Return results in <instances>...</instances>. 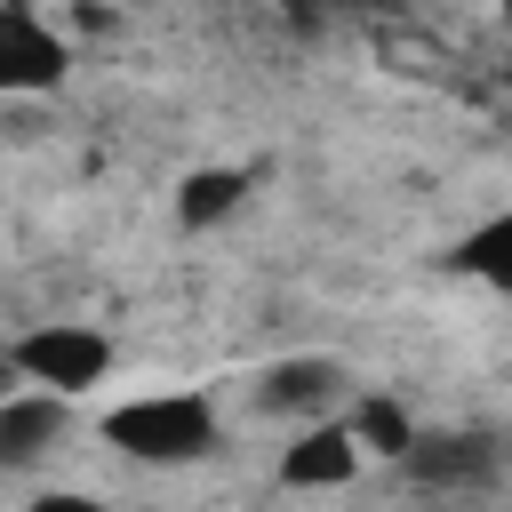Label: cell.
Returning a JSON list of instances; mask_svg holds the SVG:
<instances>
[{"label":"cell","instance_id":"obj_5","mask_svg":"<svg viewBox=\"0 0 512 512\" xmlns=\"http://www.w3.org/2000/svg\"><path fill=\"white\" fill-rule=\"evenodd\" d=\"M64 400L72 392H48V384H24V392L0 400V472H32L40 456L64 448V432H72V408Z\"/></svg>","mask_w":512,"mask_h":512},{"label":"cell","instance_id":"obj_3","mask_svg":"<svg viewBox=\"0 0 512 512\" xmlns=\"http://www.w3.org/2000/svg\"><path fill=\"white\" fill-rule=\"evenodd\" d=\"M64 64H72L64 32H56L32 0H8V8H0V88H8V96H40V88L64 80Z\"/></svg>","mask_w":512,"mask_h":512},{"label":"cell","instance_id":"obj_4","mask_svg":"<svg viewBox=\"0 0 512 512\" xmlns=\"http://www.w3.org/2000/svg\"><path fill=\"white\" fill-rule=\"evenodd\" d=\"M344 360H328V352H296V360H272L264 376H256V408L264 416H296V424H320V416H336V400H344Z\"/></svg>","mask_w":512,"mask_h":512},{"label":"cell","instance_id":"obj_10","mask_svg":"<svg viewBox=\"0 0 512 512\" xmlns=\"http://www.w3.org/2000/svg\"><path fill=\"white\" fill-rule=\"evenodd\" d=\"M352 432L368 440V456H392V464L416 448V424H408V408H400V400H384V392H368V400L352 408Z\"/></svg>","mask_w":512,"mask_h":512},{"label":"cell","instance_id":"obj_9","mask_svg":"<svg viewBox=\"0 0 512 512\" xmlns=\"http://www.w3.org/2000/svg\"><path fill=\"white\" fill-rule=\"evenodd\" d=\"M240 200H248V176H240V168H192L184 192H176V216H184V224H216V216H232Z\"/></svg>","mask_w":512,"mask_h":512},{"label":"cell","instance_id":"obj_2","mask_svg":"<svg viewBox=\"0 0 512 512\" xmlns=\"http://www.w3.org/2000/svg\"><path fill=\"white\" fill-rule=\"evenodd\" d=\"M8 368L24 384H48V392H88L112 376V336H96L80 320H40L8 344Z\"/></svg>","mask_w":512,"mask_h":512},{"label":"cell","instance_id":"obj_12","mask_svg":"<svg viewBox=\"0 0 512 512\" xmlns=\"http://www.w3.org/2000/svg\"><path fill=\"white\" fill-rule=\"evenodd\" d=\"M496 8H504V24H512V0H496Z\"/></svg>","mask_w":512,"mask_h":512},{"label":"cell","instance_id":"obj_6","mask_svg":"<svg viewBox=\"0 0 512 512\" xmlns=\"http://www.w3.org/2000/svg\"><path fill=\"white\" fill-rule=\"evenodd\" d=\"M416 488H440V496H464V488H488L504 448L488 432H416V448L400 456Z\"/></svg>","mask_w":512,"mask_h":512},{"label":"cell","instance_id":"obj_1","mask_svg":"<svg viewBox=\"0 0 512 512\" xmlns=\"http://www.w3.org/2000/svg\"><path fill=\"white\" fill-rule=\"evenodd\" d=\"M104 440L136 464H192L216 448V408L208 392H136L104 416Z\"/></svg>","mask_w":512,"mask_h":512},{"label":"cell","instance_id":"obj_11","mask_svg":"<svg viewBox=\"0 0 512 512\" xmlns=\"http://www.w3.org/2000/svg\"><path fill=\"white\" fill-rule=\"evenodd\" d=\"M336 8H344V0H296V16H304V24H328Z\"/></svg>","mask_w":512,"mask_h":512},{"label":"cell","instance_id":"obj_7","mask_svg":"<svg viewBox=\"0 0 512 512\" xmlns=\"http://www.w3.org/2000/svg\"><path fill=\"white\" fill-rule=\"evenodd\" d=\"M360 456H368V440L352 432V416H320V424H304V432L288 440L280 480H288V488H344V480L360 472Z\"/></svg>","mask_w":512,"mask_h":512},{"label":"cell","instance_id":"obj_8","mask_svg":"<svg viewBox=\"0 0 512 512\" xmlns=\"http://www.w3.org/2000/svg\"><path fill=\"white\" fill-rule=\"evenodd\" d=\"M448 264H456L464 280H480V288L512 296V208H504V216H488V224H472V232L448 248Z\"/></svg>","mask_w":512,"mask_h":512}]
</instances>
